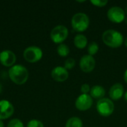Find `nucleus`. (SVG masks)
<instances>
[{
  "label": "nucleus",
  "instance_id": "12",
  "mask_svg": "<svg viewBox=\"0 0 127 127\" xmlns=\"http://www.w3.org/2000/svg\"><path fill=\"white\" fill-rule=\"evenodd\" d=\"M68 71L64 67L57 66L51 71V77L57 82H64L68 80Z\"/></svg>",
  "mask_w": 127,
  "mask_h": 127
},
{
  "label": "nucleus",
  "instance_id": "22",
  "mask_svg": "<svg viewBox=\"0 0 127 127\" xmlns=\"http://www.w3.org/2000/svg\"><path fill=\"white\" fill-rule=\"evenodd\" d=\"M90 2L98 7H105L107 4H108V1L107 0H91Z\"/></svg>",
  "mask_w": 127,
  "mask_h": 127
},
{
  "label": "nucleus",
  "instance_id": "20",
  "mask_svg": "<svg viewBox=\"0 0 127 127\" xmlns=\"http://www.w3.org/2000/svg\"><path fill=\"white\" fill-rule=\"evenodd\" d=\"M7 127H24V125H23V123L19 119L15 118V119L11 120L8 123Z\"/></svg>",
  "mask_w": 127,
  "mask_h": 127
},
{
  "label": "nucleus",
  "instance_id": "1",
  "mask_svg": "<svg viewBox=\"0 0 127 127\" xmlns=\"http://www.w3.org/2000/svg\"><path fill=\"white\" fill-rule=\"evenodd\" d=\"M102 40L106 45L112 48L121 47L124 42L123 34L114 29H109L104 31L102 35Z\"/></svg>",
  "mask_w": 127,
  "mask_h": 127
},
{
  "label": "nucleus",
  "instance_id": "9",
  "mask_svg": "<svg viewBox=\"0 0 127 127\" xmlns=\"http://www.w3.org/2000/svg\"><path fill=\"white\" fill-rule=\"evenodd\" d=\"M96 62L94 57L89 54L84 55L80 60V68L82 71L85 73L92 72L95 68Z\"/></svg>",
  "mask_w": 127,
  "mask_h": 127
},
{
  "label": "nucleus",
  "instance_id": "15",
  "mask_svg": "<svg viewBox=\"0 0 127 127\" xmlns=\"http://www.w3.org/2000/svg\"><path fill=\"white\" fill-rule=\"evenodd\" d=\"M74 44L77 48L83 49L86 47L88 44V39L83 34H81V33L77 34L74 39Z\"/></svg>",
  "mask_w": 127,
  "mask_h": 127
},
{
  "label": "nucleus",
  "instance_id": "3",
  "mask_svg": "<svg viewBox=\"0 0 127 127\" xmlns=\"http://www.w3.org/2000/svg\"><path fill=\"white\" fill-rule=\"evenodd\" d=\"M71 27L77 32L86 31L90 23L89 17L84 13H77L72 16L71 19Z\"/></svg>",
  "mask_w": 127,
  "mask_h": 127
},
{
  "label": "nucleus",
  "instance_id": "25",
  "mask_svg": "<svg viewBox=\"0 0 127 127\" xmlns=\"http://www.w3.org/2000/svg\"><path fill=\"white\" fill-rule=\"evenodd\" d=\"M124 100H125V101L127 103V92H126L124 93Z\"/></svg>",
  "mask_w": 127,
  "mask_h": 127
},
{
  "label": "nucleus",
  "instance_id": "16",
  "mask_svg": "<svg viewBox=\"0 0 127 127\" xmlns=\"http://www.w3.org/2000/svg\"><path fill=\"white\" fill-rule=\"evenodd\" d=\"M82 120L78 117H71L66 121L65 127H83Z\"/></svg>",
  "mask_w": 127,
  "mask_h": 127
},
{
  "label": "nucleus",
  "instance_id": "5",
  "mask_svg": "<svg viewBox=\"0 0 127 127\" xmlns=\"http://www.w3.org/2000/svg\"><path fill=\"white\" fill-rule=\"evenodd\" d=\"M68 36V28L62 25H57L54 27L50 33V36L51 40L57 44H62Z\"/></svg>",
  "mask_w": 127,
  "mask_h": 127
},
{
  "label": "nucleus",
  "instance_id": "28",
  "mask_svg": "<svg viewBox=\"0 0 127 127\" xmlns=\"http://www.w3.org/2000/svg\"><path fill=\"white\" fill-rule=\"evenodd\" d=\"M2 89H3V88H2V85H1V83H0V93L2 92Z\"/></svg>",
  "mask_w": 127,
  "mask_h": 127
},
{
  "label": "nucleus",
  "instance_id": "23",
  "mask_svg": "<svg viewBox=\"0 0 127 127\" xmlns=\"http://www.w3.org/2000/svg\"><path fill=\"white\" fill-rule=\"evenodd\" d=\"M90 90H91V87L89 84L84 83L81 86L80 91H81L82 94H88L89 92H90Z\"/></svg>",
  "mask_w": 127,
  "mask_h": 127
},
{
  "label": "nucleus",
  "instance_id": "10",
  "mask_svg": "<svg viewBox=\"0 0 127 127\" xmlns=\"http://www.w3.org/2000/svg\"><path fill=\"white\" fill-rule=\"evenodd\" d=\"M14 108L13 104L7 100H0V120L7 119L13 115Z\"/></svg>",
  "mask_w": 127,
  "mask_h": 127
},
{
  "label": "nucleus",
  "instance_id": "26",
  "mask_svg": "<svg viewBox=\"0 0 127 127\" xmlns=\"http://www.w3.org/2000/svg\"><path fill=\"white\" fill-rule=\"evenodd\" d=\"M0 127H4V123L1 120H0Z\"/></svg>",
  "mask_w": 127,
  "mask_h": 127
},
{
  "label": "nucleus",
  "instance_id": "21",
  "mask_svg": "<svg viewBox=\"0 0 127 127\" xmlns=\"http://www.w3.org/2000/svg\"><path fill=\"white\" fill-rule=\"evenodd\" d=\"M27 127H44V125L40 121L33 119L28 123Z\"/></svg>",
  "mask_w": 127,
  "mask_h": 127
},
{
  "label": "nucleus",
  "instance_id": "6",
  "mask_svg": "<svg viewBox=\"0 0 127 127\" xmlns=\"http://www.w3.org/2000/svg\"><path fill=\"white\" fill-rule=\"evenodd\" d=\"M42 49L37 46H29L25 48L23 52L25 60L31 63L39 61L42 57Z\"/></svg>",
  "mask_w": 127,
  "mask_h": 127
},
{
  "label": "nucleus",
  "instance_id": "13",
  "mask_svg": "<svg viewBox=\"0 0 127 127\" xmlns=\"http://www.w3.org/2000/svg\"><path fill=\"white\" fill-rule=\"evenodd\" d=\"M109 97L112 100H118L124 95V86L120 83H115L109 89Z\"/></svg>",
  "mask_w": 127,
  "mask_h": 127
},
{
  "label": "nucleus",
  "instance_id": "2",
  "mask_svg": "<svg viewBox=\"0 0 127 127\" xmlns=\"http://www.w3.org/2000/svg\"><path fill=\"white\" fill-rule=\"evenodd\" d=\"M10 79L17 85L25 83L28 79L29 73L28 69L22 65H13L8 71Z\"/></svg>",
  "mask_w": 127,
  "mask_h": 127
},
{
  "label": "nucleus",
  "instance_id": "11",
  "mask_svg": "<svg viewBox=\"0 0 127 127\" xmlns=\"http://www.w3.org/2000/svg\"><path fill=\"white\" fill-rule=\"evenodd\" d=\"M16 55L10 50H4L0 53V63L6 67H12L16 63Z\"/></svg>",
  "mask_w": 127,
  "mask_h": 127
},
{
  "label": "nucleus",
  "instance_id": "24",
  "mask_svg": "<svg viewBox=\"0 0 127 127\" xmlns=\"http://www.w3.org/2000/svg\"><path fill=\"white\" fill-rule=\"evenodd\" d=\"M124 81L126 82V83H127V69L125 71V72H124Z\"/></svg>",
  "mask_w": 127,
  "mask_h": 127
},
{
  "label": "nucleus",
  "instance_id": "19",
  "mask_svg": "<svg viewBox=\"0 0 127 127\" xmlns=\"http://www.w3.org/2000/svg\"><path fill=\"white\" fill-rule=\"evenodd\" d=\"M76 62L73 58H68L64 63V68L67 70H71L75 66Z\"/></svg>",
  "mask_w": 127,
  "mask_h": 127
},
{
  "label": "nucleus",
  "instance_id": "29",
  "mask_svg": "<svg viewBox=\"0 0 127 127\" xmlns=\"http://www.w3.org/2000/svg\"><path fill=\"white\" fill-rule=\"evenodd\" d=\"M124 12H125L126 14H127V6L125 7V9H124Z\"/></svg>",
  "mask_w": 127,
  "mask_h": 127
},
{
  "label": "nucleus",
  "instance_id": "7",
  "mask_svg": "<svg viewBox=\"0 0 127 127\" xmlns=\"http://www.w3.org/2000/svg\"><path fill=\"white\" fill-rule=\"evenodd\" d=\"M107 17L109 21L114 23H121L126 19L124 10L118 6L110 7L107 11Z\"/></svg>",
  "mask_w": 127,
  "mask_h": 127
},
{
  "label": "nucleus",
  "instance_id": "27",
  "mask_svg": "<svg viewBox=\"0 0 127 127\" xmlns=\"http://www.w3.org/2000/svg\"><path fill=\"white\" fill-rule=\"evenodd\" d=\"M124 45H125V46L127 48V37L124 39Z\"/></svg>",
  "mask_w": 127,
  "mask_h": 127
},
{
  "label": "nucleus",
  "instance_id": "31",
  "mask_svg": "<svg viewBox=\"0 0 127 127\" xmlns=\"http://www.w3.org/2000/svg\"><path fill=\"white\" fill-rule=\"evenodd\" d=\"M124 21H125L126 24H127V17H126V19H125V20H124Z\"/></svg>",
  "mask_w": 127,
  "mask_h": 127
},
{
  "label": "nucleus",
  "instance_id": "8",
  "mask_svg": "<svg viewBox=\"0 0 127 127\" xmlns=\"http://www.w3.org/2000/svg\"><path fill=\"white\" fill-rule=\"evenodd\" d=\"M93 105V99L88 94H82L77 98L75 101V106L79 111H87Z\"/></svg>",
  "mask_w": 127,
  "mask_h": 127
},
{
  "label": "nucleus",
  "instance_id": "4",
  "mask_svg": "<svg viewBox=\"0 0 127 127\" xmlns=\"http://www.w3.org/2000/svg\"><path fill=\"white\" fill-rule=\"evenodd\" d=\"M96 109L100 115L109 117L112 115L115 111V104L111 99L103 97L97 101Z\"/></svg>",
  "mask_w": 127,
  "mask_h": 127
},
{
  "label": "nucleus",
  "instance_id": "30",
  "mask_svg": "<svg viewBox=\"0 0 127 127\" xmlns=\"http://www.w3.org/2000/svg\"><path fill=\"white\" fill-rule=\"evenodd\" d=\"M86 1H77V2H80V3H81V2H85Z\"/></svg>",
  "mask_w": 127,
  "mask_h": 127
},
{
  "label": "nucleus",
  "instance_id": "17",
  "mask_svg": "<svg viewBox=\"0 0 127 127\" xmlns=\"http://www.w3.org/2000/svg\"><path fill=\"white\" fill-rule=\"evenodd\" d=\"M57 54L62 57H67L68 54H69V52H70V49H69V47L65 45V44H60L57 48Z\"/></svg>",
  "mask_w": 127,
  "mask_h": 127
},
{
  "label": "nucleus",
  "instance_id": "18",
  "mask_svg": "<svg viewBox=\"0 0 127 127\" xmlns=\"http://www.w3.org/2000/svg\"><path fill=\"white\" fill-rule=\"evenodd\" d=\"M88 53H89V55L90 56H94L95 55L98 51H99V45L97 42H92L89 44L88 45Z\"/></svg>",
  "mask_w": 127,
  "mask_h": 127
},
{
  "label": "nucleus",
  "instance_id": "14",
  "mask_svg": "<svg viewBox=\"0 0 127 127\" xmlns=\"http://www.w3.org/2000/svg\"><path fill=\"white\" fill-rule=\"evenodd\" d=\"M105 95H106V90L101 86L96 85V86H94L91 88L90 96L92 98L100 100V99L104 97Z\"/></svg>",
  "mask_w": 127,
  "mask_h": 127
}]
</instances>
